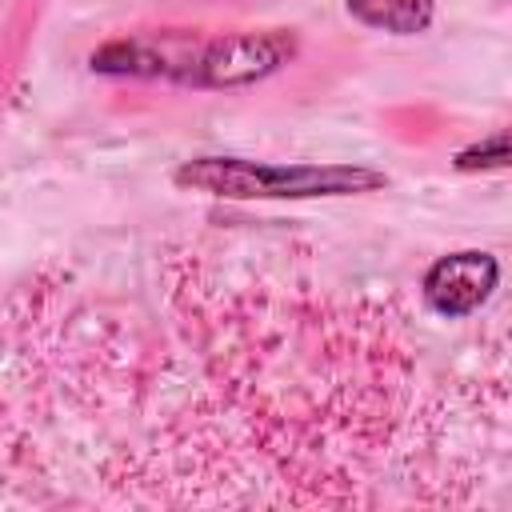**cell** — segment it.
I'll return each mask as SVG.
<instances>
[{
  "label": "cell",
  "instance_id": "6da1fadb",
  "mask_svg": "<svg viewBox=\"0 0 512 512\" xmlns=\"http://www.w3.org/2000/svg\"><path fill=\"white\" fill-rule=\"evenodd\" d=\"M184 192L216 200H336L388 188V172L368 164H312V160H248V156H192L172 172Z\"/></svg>",
  "mask_w": 512,
  "mask_h": 512
},
{
  "label": "cell",
  "instance_id": "7a4b0ae2",
  "mask_svg": "<svg viewBox=\"0 0 512 512\" xmlns=\"http://www.w3.org/2000/svg\"><path fill=\"white\" fill-rule=\"evenodd\" d=\"M300 52V36L292 28H232L204 32L196 52L192 88L196 92H236L264 84L284 72Z\"/></svg>",
  "mask_w": 512,
  "mask_h": 512
},
{
  "label": "cell",
  "instance_id": "3957f363",
  "mask_svg": "<svg viewBox=\"0 0 512 512\" xmlns=\"http://www.w3.org/2000/svg\"><path fill=\"white\" fill-rule=\"evenodd\" d=\"M500 284V260L488 248H456L428 264L420 296L440 320H468Z\"/></svg>",
  "mask_w": 512,
  "mask_h": 512
},
{
  "label": "cell",
  "instance_id": "277c9868",
  "mask_svg": "<svg viewBox=\"0 0 512 512\" xmlns=\"http://www.w3.org/2000/svg\"><path fill=\"white\" fill-rule=\"evenodd\" d=\"M348 16L388 36H420L436 20V0H344Z\"/></svg>",
  "mask_w": 512,
  "mask_h": 512
},
{
  "label": "cell",
  "instance_id": "5b68a950",
  "mask_svg": "<svg viewBox=\"0 0 512 512\" xmlns=\"http://www.w3.org/2000/svg\"><path fill=\"white\" fill-rule=\"evenodd\" d=\"M452 168H456V172H500V168H508V132L496 128V132H488L484 140L460 148V152L452 156Z\"/></svg>",
  "mask_w": 512,
  "mask_h": 512
}]
</instances>
